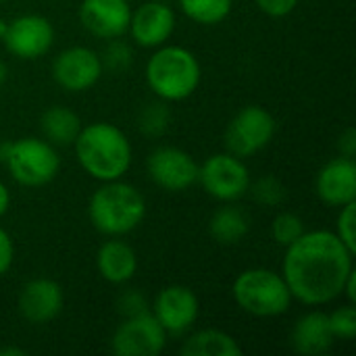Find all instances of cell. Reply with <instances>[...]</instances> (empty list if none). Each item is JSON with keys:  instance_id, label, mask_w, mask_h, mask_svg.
I'll list each match as a JSON object with an SVG mask.
<instances>
[{"instance_id": "obj_1", "label": "cell", "mask_w": 356, "mask_h": 356, "mask_svg": "<svg viewBox=\"0 0 356 356\" xmlns=\"http://www.w3.org/2000/svg\"><path fill=\"white\" fill-rule=\"evenodd\" d=\"M355 269V252L330 229L305 232L286 248L282 275L294 300L325 307L342 296Z\"/></svg>"}, {"instance_id": "obj_2", "label": "cell", "mask_w": 356, "mask_h": 356, "mask_svg": "<svg viewBox=\"0 0 356 356\" xmlns=\"http://www.w3.org/2000/svg\"><path fill=\"white\" fill-rule=\"evenodd\" d=\"M79 167L96 181L123 179L134 161V148L121 127L108 121L83 125L73 142Z\"/></svg>"}, {"instance_id": "obj_3", "label": "cell", "mask_w": 356, "mask_h": 356, "mask_svg": "<svg viewBox=\"0 0 356 356\" xmlns=\"http://www.w3.org/2000/svg\"><path fill=\"white\" fill-rule=\"evenodd\" d=\"M88 217L96 232L106 238H123L138 229L146 217L144 194L123 181H100L88 202Z\"/></svg>"}, {"instance_id": "obj_4", "label": "cell", "mask_w": 356, "mask_h": 356, "mask_svg": "<svg viewBox=\"0 0 356 356\" xmlns=\"http://www.w3.org/2000/svg\"><path fill=\"white\" fill-rule=\"evenodd\" d=\"M144 75L148 88L159 100L181 102L198 90L202 67L192 50L177 44H163L150 54Z\"/></svg>"}, {"instance_id": "obj_5", "label": "cell", "mask_w": 356, "mask_h": 356, "mask_svg": "<svg viewBox=\"0 0 356 356\" xmlns=\"http://www.w3.org/2000/svg\"><path fill=\"white\" fill-rule=\"evenodd\" d=\"M232 298L240 311L261 319L288 313L294 300L284 275L267 267L242 271L232 284Z\"/></svg>"}, {"instance_id": "obj_6", "label": "cell", "mask_w": 356, "mask_h": 356, "mask_svg": "<svg viewBox=\"0 0 356 356\" xmlns=\"http://www.w3.org/2000/svg\"><path fill=\"white\" fill-rule=\"evenodd\" d=\"M0 163L23 188L48 186L60 171V156L56 152V146L35 136L2 142Z\"/></svg>"}, {"instance_id": "obj_7", "label": "cell", "mask_w": 356, "mask_h": 356, "mask_svg": "<svg viewBox=\"0 0 356 356\" xmlns=\"http://www.w3.org/2000/svg\"><path fill=\"white\" fill-rule=\"evenodd\" d=\"M250 181V171L244 159L232 152L211 154L202 165H198V184L219 202L240 200L248 194Z\"/></svg>"}, {"instance_id": "obj_8", "label": "cell", "mask_w": 356, "mask_h": 356, "mask_svg": "<svg viewBox=\"0 0 356 356\" xmlns=\"http://www.w3.org/2000/svg\"><path fill=\"white\" fill-rule=\"evenodd\" d=\"M277 131L275 117L259 104H248L240 108L225 129L227 152L248 159L267 148Z\"/></svg>"}, {"instance_id": "obj_9", "label": "cell", "mask_w": 356, "mask_h": 356, "mask_svg": "<svg viewBox=\"0 0 356 356\" xmlns=\"http://www.w3.org/2000/svg\"><path fill=\"white\" fill-rule=\"evenodd\" d=\"M169 334L156 321L152 311L125 317L113 338L111 350L117 356H159L167 348Z\"/></svg>"}, {"instance_id": "obj_10", "label": "cell", "mask_w": 356, "mask_h": 356, "mask_svg": "<svg viewBox=\"0 0 356 356\" xmlns=\"http://www.w3.org/2000/svg\"><path fill=\"white\" fill-rule=\"evenodd\" d=\"M56 31L48 17L27 13L8 21L6 35L2 42L13 56L21 60H35L50 52Z\"/></svg>"}, {"instance_id": "obj_11", "label": "cell", "mask_w": 356, "mask_h": 356, "mask_svg": "<svg viewBox=\"0 0 356 356\" xmlns=\"http://www.w3.org/2000/svg\"><path fill=\"white\" fill-rule=\"evenodd\" d=\"M104 73L102 58L88 46H69L60 50L52 60L54 81L73 94L94 88Z\"/></svg>"}, {"instance_id": "obj_12", "label": "cell", "mask_w": 356, "mask_h": 356, "mask_svg": "<svg viewBox=\"0 0 356 356\" xmlns=\"http://www.w3.org/2000/svg\"><path fill=\"white\" fill-rule=\"evenodd\" d=\"M148 177L165 192H186L198 184L196 159L177 146H159L146 161Z\"/></svg>"}, {"instance_id": "obj_13", "label": "cell", "mask_w": 356, "mask_h": 356, "mask_svg": "<svg viewBox=\"0 0 356 356\" xmlns=\"http://www.w3.org/2000/svg\"><path fill=\"white\" fill-rule=\"evenodd\" d=\"M150 311L169 336H186L198 321L200 302L192 288L171 284L159 290Z\"/></svg>"}, {"instance_id": "obj_14", "label": "cell", "mask_w": 356, "mask_h": 356, "mask_svg": "<svg viewBox=\"0 0 356 356\" xmlns=\"http://www.w3.org/2000/svg\"><path fill=\"white\" fill-rule=\"evenodd\" d=\"M175 31V13L163 0H148L131 8L127 33L140 48H159L169 42Z\"/></svg>"}, {"instance_id": "obj_15", "label": "cell", "mask_w": 356, "mask_h": 356, "mask_svg": "<svg viewBox=\"0 0 356 356\" xmlns=\"http://www.w3.org/2000/svg\"><path fill=\"white\" fill-rule=\"evenodd\" d=\"M17 307L27 323L46 325L60 315L65 307V292L60 284L50 277H33L21 288Z\"/></svg>"}, {"instance_id": "obj_16", "label": "cell", "mask_w": 356, "mask_h": 356, "mask_svg": "<svg viewBox=\"0 0 356 356\" xmlns=\"http://www.w3.org/2000/svg\"><path fill=\"white\" fill-rule=\"evenodd\" d=\"M129 0H81L79 21L88 33L100 40L123 38L129 27Z\"/></svg>"}, {"instance_id": "obj_17", "label": "cell", "mask_w": 356, "mask_h": 356, "mask_svg": "<svg viewBox=\"0 0 356 356\" xmlns=\"http://www.w3.org/2000/svg\"><path fill=\"white\" fill-rule=\"evenodd\" d=\"M315 192L321 202L327 207H344L356 200V163L348 156H336L327 161L317 177H315Z\"/></svg>"}, {"instance_id": "obj_18", "label": "cell", "mask_w": 356, "mask_h": 356, "mask_svg": "<svg viewBox=\"0 0 356 356\" xmlns=\"http://www.w3.org/2000/svg\"><path fill=\"white\" fill-rule=\"evenodd\" d=\"M96 269L104 282L123 286L138 273V254L125 240L108 238L96 252Z\"/></svg>"}, {"instance_id": "obj_19", "label": "cell", "mask_w": 356, "mask_h": 356, "mask_svg": "<svg viewBox=\"0 0 356 356\" xmlns=\"http://www.w3.org/2000/svg\"><path fill=\"white\" fill-rule=\"evenodd\" d=\"M290 342H292V348L298 355H325L336 342V338L332 334V327H330L327 313L311 311V313L302 315L292 327Z\"/></svg>"}, {"instance_id": "obj_20", "label": "cell", "mask_w": 356, "mask_h": 356, "mask_svg": "<svg viewBox=\"0 0 356 356\" xmlns=\"http://www.w3.org/2000/svg\"><path fill=\"white\" fill-rule=\"evenodd\" d=\"M83 123L79 115L63 104H54L46 108L40 117V129L44 134V140H48L52 146H73L81 131Z\"/></svg>"}, {"instance_id": "obj_21", "label": "cell", "mask_w": 356, "mask_h": 356, "mask_svg": "<svg viewBox=\"0 0 356 356\" xmlns=\"http://www.w3.org/2000/svg\"><path fill=\"white\" fill-rule=\"evenodd\" d=\"M250 232V217L244 209L236 207L234 202H225L219 207L211 221H209V234L217 244L234 246L242 242Z\"/></svg>"}, {"instance_id": "obj_22", "label": "cell", "mask_w": 356, "mask_h": 356, "mask_svg": "<svg viewBox=\"0 0 356 356\" xmlns=\"http://www.w3.org/2000/svg\"><path fill=\"white\" fill-rule=\"evenodd\" d=\"M179 353L184 356H238L242 353V346L232 334L211 327L188 334Z\"/></svg>"}, {"instance_id": "obj_23", "label": "cell", "mask_w": 356, "mask_h": 356, "mask_svg": "<svg viewBox=\"0 0 356 356\" xmlns=\"http://www.w3.org/2000/svg\"><path fill=\"white\" fill-rule=\"evenodd\" d=\"M177 2L184 15L198 25H219L229 17L234 8V0H177Z\"/></svg>"}, {"instance_id": "obj_24", "label": "cell", "mask_w": 356, "mask_h": 356, "mask_svg": "<svg viewBox=\"0 0 356 356\" xmlns=\"http://www.w3.org/2000/svg\"><path fill=\"white\" fill-rule=\"evenodd\" d=\"M171 123V111L165 100H156L146 104L138 115V127L148 138H159L167 131Z\"/></svg>"}, {"instance_id": "obj_25", "label": "cell", "mask_w": 356, "mask_h": 356, "mask_svg": "<svg viewBox=\"0 0 356 356\" xmlns=\"http://www.w3.org/2000/svg\"><path fill=\"white\" fill-rule=\"evenodd\" d=\"M248 192L252 194L254 202H259L261 207H280L288 198V190L284 181L277 179L275 175H263L257 181H250Z\"/></svg>"}, {"instance_id": "obj_26", "label": "cell", "mask_w": 356, "mask_h": 356, "mask_svg": "<svg viewBox=\"0 0 356 356\" xmlns=\"http://www.w3.org/2000/svg\"><path fill=\"white\" fill-rule=\"evenodd\" d=\"M305 232H307V227H305L302 217H298L296 213H290V211L280 213L271 223V238L284 248L294 244Z\"/></svg>"}, {"instance_id": "obj_27", "label": "cell", "mask_w": 356, "mask_h": 356, "mask_svg": "<svg viewBox=\"0 0 356 356\" xmlns=\"http://www.w3.org/2000/svg\"><path fill=\"white\" fill-rule=\"evenodd\" d=\"M100 58H102L104 71L108 69L113 73H121L131 67L134 50L127 42H123L121 38H115V40H106V48L100 54Z\"/></svg>"}, {"instance_id": "obj_28", "label": "cell", "mask_w": 356, "mask_h": 356, "mask_svg": "<svg viewBox=\"0 0 356 356\" xmlns=\"http://www.w3.org/2000/svg\"><path fill=\"white\" fill-rule=\"evenodd\" d=\"M330 319V327L336 340H355L356 336V309L353 302H346L338 309H334L332 313H327Z\"/></svg>"}, {"instance_id": "obj_29", "label": "cell", "mask_w": 356, "mask_h": 356, "mask_svg": "<svg viewBox=\"0 0 356 356\" xmlns=\"http://www.w3.org/2000/svg\"><path fill=\"white\" fill-rule=\"evenodd\" d=\"M355 225H356V200L348 202L344 207H340L338 219H336V236L353 250L356 252L355 244Z\"/></svg>"}, {"instance_id": "obj_30", "label": "cell", "mask_w": 356, "mask_h": 356, "mask_svg": "<svg viewBox=\"0 0 356 356\" xmlns=\"http://www.w3.org/2000/svg\"><path fill=\"white\" fill-rule=\"evenodd\" d=\"M119 311L125 317H129V315H138V313L150 311V305L146 302V298L140 292L129 290V292L121 294V298H119Z\"/></svg>"}, {"instance_id": "obj_31", "label": "cell", "mask_w": 356, "mask_h": 356, "mask_svg": "<svg viewBox=\"0 0 356 356\" xmlns=\"http://www.w3.org/2000/svg\"><path fill=\"white\" fill-rule=\"evenodd\" d=\"M254 2L265 15H269L273 19H282V17H288L290 13H294V8L298 6L300 0H254Z\"/></svg>"}, {"instance_id": "obj_32", "label": "cell", "mask_w": 356, "mask_h": 356, "mask_svg": "<svg viewBox=\"0 0 356 356\" xmlns=\"http://www.w3.org/2000/svg\"><path fill=\"white\" fill-rule=\"evenodd\" d=\"M15 261V244L10 234L0 225V277L6 275Z\"/></svg>"}, {"instance_id": "obj_33", "label": "cell", "mask_w": 356, "mask_h": 356, "mask_svg": "<svg viewBox=\"0 0 356 356\" xmlns=\"http://www.w3.org/2000/svg\"><path fill=\"white\" fill-rule=\"evenodd\" d=\"M338 150H340V154H342V156L355 159V154H356L355 127H348V129H344V134H340V138H338Z\"/></svg>"}, {"instance_id": "obj_34", "label": "cell", "mask_w": 356, "mask_h": 356, "mask_svg": "<svg viewBox=\"0 0 356 356\" xmlns=\"http://www.w3.org/2000/svg\"><path fill=\"white\" fill-rule=\"evenodd\" d=\"M342 296L346 298V302H353L355 305L356 300V271L353 269L346 284H344V290H342Z\"/></svg>"}, {"instance_id": "obj_35", "label": "cell", "mask_w": 356, "mask_h": 356, "mask_svg": "<svg viewBox=\"0 0 356 356\" xmlns=\"http://www.w3.org/2000/svg\"><path fill=\"white\" fill-rule=\"evenodd\" d=\"M8 207H10V192H8V188H6V184L0 179V219L6 215V211H8Z\"/></svg>"}, {"instance_id": "obj_36", "label": "cell", "mask_w": 356, "mask_h": 356, "mask_svg": "<svg viewBox=\"0 0 356 356\" xmlns=\"http://www.w3.org/2000/svg\"><path fill=\"white\" fill-rule=\"evenodd\" d=\"M27 350L25 348H15V346H2L0 348V356H25Z\"/></svg>"}, {"instance_id": "obj_37", "label": "cell", "mask_w": 356, "mask_h": 356, "mask_svg": "<svg viewBox=\"0 0 356 356\" xmlns=\"http://www.w3.org/2000/svg\"><path fill=\"white\" fill-rule=\"evenodd\" d=\"M6 77H8V67L0 60V86L6 81Z\"/></svg>"}, {"instance_id": "obj_38", "label": "cell", "mask_w": 356, "mask_h": 356, "mask_svg": "<svg viewBox=\"0 0 356 356\" xmlns=\"http://www.w3.org/2000/svg\"><path fill=\"white\" fill-rule=\"evenodd\" d=\"M6 27H8V21L0 17V42H2V40H4V35H6Z\"/></svg>"}]
</instances>
